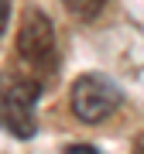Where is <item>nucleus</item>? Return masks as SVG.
Instances as JSON below:
<instances>
[{"mask_svg": "<svg viewBox=\"0 0 144 154\" xmlns=\"http://www.w3.org/2000/svg\"><path fill=\"white\" fill-rule=\"evenodd\" d=\"M34 106H38V82L31 75L0 72V127L14 137H31Z\"/></svg>", "mask_w": 144, "mask_h": 154, "instance_id": "obj_1", "label": "nucleus"}, {"mask_svg": "<svg viewBox=\"0 0 144 154\" xmlns=\"http://www.w3.org/2000/svg\"><path fill=\"white\" fill-rule=\"evenodd\" d=\"M69 103H72V113L83 123H100V120L117 113V106H120V89H117L113 79L100 75V72H86V75H79L76 82H72Z\"/></svg>", "mask_w": 144, "mask_h": 154, "instance_id": "obj_2", "label": "nucleus"}, {"mask_svg": "<svg viewBox=\"0 0 144 154\" xmlns=\"http://www.w3.org/2000/svg\"><path fill=\"white\" fill-rule=\"evenodd\" d=\"M17 55L31 69H52L55 62V24L41 7H28L17 28Z\"/></svg>", "mask_w": 144, "mask_h": 154, "instance_id": "obj_3", "label": "nucleus"}, {"mask_svg": "<svg viewBox=\"0 0 144 154\" xmlns=\"http://www.w3.org/2000/svg\"><path fill=\"white\" fill-rule=\"evenodd\" d=\"M62 4H65L69 14H76L79 21H93V17L106 7V0H62Z\"/></svg>", "mask_w": 144, "mask_h": 154, "instance_id": "obj_4", "label": "nucleus"}, {"mask_svg": "<svg viewBox=\"0 0 144 154\" xmlns=\"http://www.w3.org/2000/svg\"><path fill=\"white\" fill-rule=\"evenodd\" d=\"M7 21H11V0H0V34H4Z\"/></svg>", "mask_w": 144, "mask_h": 154, "instance_id": "obj_5", "label": "nucleus"}, {"mask_svg": "<svg viewBox=\"0 0 144 154\" xmlns=\"http://www.w3.org/2000/svg\"><path fill=\"white\" fill-rule=\"evenodd\" d=\"M65 154H96V151H89V147H86V144H76V147H69Z\"/></svg>", "mask_w": 144, "mask_h": 154, "instance_id": "obj_6", "label": "nucleus"}, {"mask_svg": "<svg viewBox=\"0 0 144 154\" xmlns=\"http://www.w3.org/2000/svg\"><path fill=\"white\" fill-rule=\"evenodd\" d=\"M134 154H144V134H141L137 140H134Z\"/></svg>", "mask_w": 144, "mask_h": 154, "instance_id": "obj_7", "label": "nucleus"}]
</instances>
